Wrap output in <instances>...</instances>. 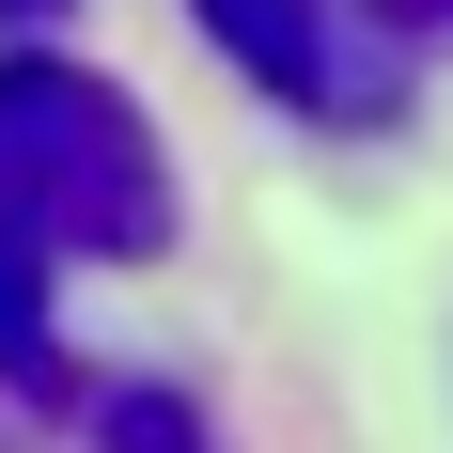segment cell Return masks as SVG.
Here are the masks:
<instances>
[{
  "label": "cell",
  "mask_w": 453,
  "mask_h": 453,
  "mask_svg": "<svg viewBox=\"0 0 453 453\" xmlns=\"http://www.w3.org/2000/svg\"><path fill=\"white\" fill-rule=\"evenodd\" d=\"M173 250V157L141 126L126 79L94 63H47L16 47L0 63V391H63V281L79 266H141Z\"/></svg>",
  "instance_id": "obj_1"
},
{
  "label": "cell",
  "mask_w": 453,
  "mask_h": 453,
  "mask_svg": "<svg viewBox=\"0 0 453 453\" xmlns=\"http://www.w3.org/2000/svg\"><path fill=\"white\" fill-rule=\"evenodd\" d=\"M94 438H110V453H219V438H203V407L157 391V375H126V391L94 407Z\"/></svg>",
  "instance_id": "obj_3"
},
{
  "label": "cell",
  "mask_w": 453,
  "mask_h": 453,
  "mask_svg": "<svg viewBox=\"0 0 453 453\" xmlns=\"http://www.w3.org/2000/svg\"><path fill=\"white\" fill-rule=\"evenodd\" d=\"M0 16H63V0H0Z\"/></svg>",
  "instance_id": "obj_5"
},
{
  "label": "cell",
  "mask_w": 453,
  "mask_h": 453,
  "mask_svg": "<svg viewBox=\"0 0 453 453\" xmlns=\"http://www.w3.org/2000/svg\"><path fill=\"white\" fill-rule=\"evenodd\" d=\"M375 16H391L407 47H453V0H375Z\"/></svg>",
  "instance_id": "obj_4"
},
{
  "label": "cell",
  "mask_w": 453,
  "mask_h": 453,
  "mask_svg": "<svg viewBox=\"0 0 453 453\" xmlns=\"http://www.w3.org/2000/svg\"><path fill=\"white\" fill-rule=\"evenodd\" d=\"M188 16H203V47H219L266 110H297V126H391V110H407V63H422L375 0H188Z\"/></svg>",
  "instance_id": "obj_2"
}]
</instances>
